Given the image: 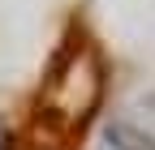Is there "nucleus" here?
I'll return each mask as SVG.
<instances>
[{
	"mask_svg": "<svg viewBox=\"0 0 155 150\" xmlns=\"http://www.w3.org/2000/svg\"><path fill=\"white\" fill-rule=\"evenodd\" d=\"M0 150H5V133H0Z\"/></svg>",
	"mask_w": 155,
	"mask_h": 150,
	"instance_id": "f257e3e1",
	"label": "nucleus"
}]
</instances>
